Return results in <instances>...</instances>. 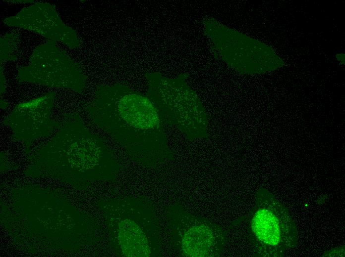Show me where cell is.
I'll use <instances>...</instances> for the list:
<instances>
[{"label":"cell","instance_id":"obj_1","mask_svg":"<svg viewBox=\"0 0 345 257\" xmlns=\"http://www.w3.org/2000/svg\"><path fill=\"white\" fill-rule=\"evenodd\" d=\"M88 111L93 121L126 147L139 154L162 151L166 135L150 99L119 84L101 86Z\"/></svg>","mask_w":345,"mask_h":257},{"label":"cell","instance_id":"obj_2","mask_svg":"<svg viewBox=\"0 0 345 257\" xmlns=\"http://www.w3.org/2000/svg\"><path fill=\"white\" fill-rule=\"evenodd\" d=\"M248 223L256 256H282L296 246L294 222L287 209L266 189L261 188L256 192Z\"/></svg>","mask_w":345,"mask_h":257},{"label":"cell","instance_id":"obj_3","mask_svg":"<svg viewBox=\"0 0 345 257\" xmlns=\"http://www.w3.org/2000/svg\"><path fill=\"white\" fill-rule=\"evenodd\" d=\"M172 223L179 248L184 256H221L227 234L220 225L181 210L173 211Z\"/></svg>","mask_w":345,"mask_h":257},{"label":"cell","instance_id":"obj_4","mask_svg":"<svg viewBox=\"0 0 345 257\" xmlns=\"http://www.w3.org/2000/svg\"><path fill=\"white\" fill-rule=\"evenodd\" d=\"M147 78L149 83L148 96L155 106L161 121L173 125L191 137L197 121L188 89L177 81L151 75Z\"/></svg>","mask_w":345,"mask_h":257},{"label":"cell","instance_id":"obj_5","mask_svg":"<svg viewBox=\"0 0 345 257\" xmlns=\"http://www.w3.org/2000/svg\"><path fill=\"white\" fill-rule=\"evenodd\" d=\"M12 129L14 136L35 138L49 134L55 124L48 111L27 110L13 112L5 121Z\"/></svg>","mask_w":345,"mask_h":257},{"label":"cell","instance_id":"obj_6","mask_svg":"<svg viewBox=\"0 0 345 257\" xmlns=\"http://www.w3.org/2000/svg\"><path fill=\"white\" fill-rule=\"evenodd\" d=\"M118 240L123 255L128 257H148L151 250L141 228L129 219L118 223Z\"/></svg>","mask_w":345,"mask_h":257},{"label":"cell","instance_id":"obj_7","mask_svg":"<svg viewBox=\"0 0 345 257\" xmlns=\"http://www.w3.org/2000/svg\"><path fill=\"white\" fill-rule=\"evenodd\" d=\"M337 60L342 63V64L345 63V54L343 53H338L336 55Z\"/></svg>","mask_w":345,"mask_h":257}]
</instances>
